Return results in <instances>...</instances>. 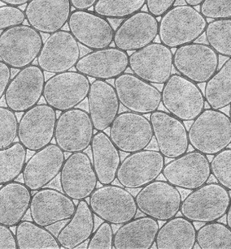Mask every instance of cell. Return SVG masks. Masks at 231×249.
I'll return each instance as SVG.
<instances>
[{
  "mask_svg": "<svg viewBox=\"0 0 231 249\" xmlns=\"http://www.w3.org/2000/svg\"><path fill=\"white\" fill-rule=\"evenodd\" d=\"M207 25V18L194 7L173 6L161 17L158 36L162 44L170 49L177 48L199 39Z\"/></svg>",
  "mask_w": 231,
  "mask_h": 249,
  "instance_id": "cell-1",
  "label": "cell"
},
{
  "mask_svg": "<svg viewBox=\"0 0 231 249\" xmlns=\"http://www.w3.org/2000/svg\"><path fill=\"white\" fill-rule=\"evenodd\" d=\"M188 139L194 150L213 156L231 144V119L220 110L204 109L193 120Z\"/></svg>",
  "mask_w": 231,
  "mask_h": 249,
  "instance_id": "cell-2",
  "label": "cell"
},
{
  "mask_svg": "<svg viewBox=\"0 0 231 249\" xmlns=\"http://www.w3.org/2000/svg\"><path fill=\"white\" fill-rule=\"evenodd\" d=\"M43 45L41 33L30 25H19L0 34V59L13 69L30 66Z\"/></svg>",
  "mask_w": 231,
  "mask_h": 249,
  "instance_id": "cell-3",
  "label": "cell"
},
{
  "mask_svg": "<svg viewBox=\"0 0 231 249\" xmlns=\"http://www.w3.org/2000/svg\"><path fill=\"white\" fill-rule=\"evenodd\" d=\"M231 200L229 191L223 186L206 183L182 200L180 212L192 222H216L226 215Z\"/></svg>",
  "mask_w": 231,
  "mask_h": 249,
  "instance_id": "cell-4",
  "label": "cell"
},
{
  "mask_svg": "<svg viewBox=\"0 0 231 249\" xmlns=\"http://www.w3.org/2000/svg\"><path fill=\"white\" fill-rule=\"evenodd\" d=\"M161 103L168 112L182 121H193L205 109V98L197 84L173 74L164 84Z\"/></svg>",
  "mask_w": 231,
  "mask_h": 249,
  "instance_id": "cell-5",
  "label": "cell"
},
{
  "mask_svg": "<svg viewBox=\"0 0 231 249\" xmlns=\"http://www.w3.org/2000/svg\"><path fill=\"white\" fill-rule=\"evenodd\" d=\"M89 205L94 214L110 224L122 225L135 217V198L124 187L113 184L96 188L90 196Z\"/></svg>",
  "mask_w": 231,
  "mask_h": 249,
  "instance_id": "cell-6",
  "label": "cell"
},
{
  "mask_svg": "<svg viewBox=\"0 0 231 249\" xmlns=\"http://www.w3.org/2000/svg\"><path fill=\"white\" fill-rule=\"evenodd\" d=\"M91 82L78 71L55 74L45 82L43 98L47 105L58 111L76 108L88 96Z\"/></svg>",
  "mask_w": 231,
  "mask_h": 249,
  "instance_id": "cell-7",
  "label": "cell"
},
{
  "mask_svg": "<svg viewBox=\"0 0 231 249\" xmlns=\"http://www.w3.org/2000/svg\"><path fill=\"white\" fill-rule=\"evenodd\" d=\"M219 54L209 44L192 42L173 54L176 71L195 84L206 83L218 70Z\"/></svg>",
  "mask_w": 231,
  "mask_h": 249,
  "instance_id": "cell-8",
  "label": "cell"
},
{
  "mask_svg": "<svg viewBox=\"0 0 231 249\" xmlns=\"http://www.w3.org/2000/svg\"><path fill=\"white\" fill-rule=\"evenodd\" d=\"M142 213L161 222L176 217L181 208L182 195L168 181L155 180L142 188L135 196Z\"/></svg>",
  "mask_w": 231,
  "mask_h": 249,
  "instance_id": "cell-9",
  "label": "cell"
},
{
  "mask_svg": "<svg viewBox=\"0 0 231 249\" xmlns=\"http://www.w3.org/2000/svg\"><path fill=\"white\" fill-rule=\"evenodd\" d=\"M57 111L47 104H39L24 112L18 123L19 142L30 151H38L54 138Z\"/></svg>",
  "mask_w": 231,
  "mask_h": 249,
  "instance_id": "cell-10",
  "label": "cell"
},
{
  "mask_svg": "<svg viewBox=\"0 0 231 249\" xmlns=\"http://www.w3.org/2000/svg\"><path fill=\"white\" fill-rule=\"evenodd\" d=\"M129 67L139 78L163 85L172 75L173 53L161 42H153L129 56Z\"/></svg>",
  "mask_w": 231,
  "mask_h": 249,
  "instance_id": "cell-11",
  "label": "cell"
},
{
  "mask_svg": "<svg viewBox=\"0 0 231 249\" xmlns=\"http://www.w3.org/2000/svg\"><path fill=\"white\" fill-rule=\"evenodd\" d=\"M165 165V157L160 151L145 149L135 152L120 164L116 179L125 188H142L156 180Z\"/></svg>",
  "mask_w": 231,
  "mask_h": 249,
  "instance_id": "cell-12",
  "label": "cell"
},
{
  "mask_svg": "<svg viewBox=\"0 0 231 249\" xmlns=\"http://www.w3.org/2000/svg\"><path fill=\"white\" fill-rule=\"evenodd\" d=\"M93 124L89 113L80 108L65 110L57 119L55 129L56 144L64 152H84L94 137Z\"/></svg>",
  "mask_w": 231,
  "mask_h": 249,
  "instance_id": "cell-13",
  "label": "cell"
},
{
  "mask_svg": "<svg viewBox=\"0 0 231 249\" xmlns=\"http://www.w3.org/2000/svg\"><path fill=\"white\" fill-rule=\"evenodd\" d=\"M109 137L120 151L132 154L145 149L153 141L150 120L138 113L126 111L116 117Z\"/></svg>",
  "mask_w": 231,
  "mask_h": 249,
  "instance_id": "cell-14",
  "label": "cell"
},
{
  "mask_svg": "<svg viewBox=\"0 0 231 249\" xmlns=\"http://www.w3.org/2000/svg\"><path fill=\"white\" fill-rule=\"evenodd\" d=\"M114 88L120 104L129 111L148 115L160 107L161 92L135 74L124 72L116 77Z\"/></svg>",
  "mask_w": 231,
  "mask_h": 249,
  "instance_id": "cell-15",
  "label": "cell"
},
{
  "mask_svg": "<svg viewBox=\"0 0 231 249\" xmlns=\"http://www.w3.org/2000/svg\"><path fill=\"white\" fill-rule=\"evenodd\" d=\"M162 175L175 187L193 191L209 180L212 175L210 161L200 152H187L165 164Z\"/></svg>",
  "mask_w": 231,
  "mask_h": 249,
  "instance_id": "cell-16",
  "label": "cell"
},
{
  "mask_svg": "<svg viewBox=\"0 0 231 249\" xmlns=\"http://www.w3.org/2000/svg\"><path fill=\"white\" fill-rule=\"evenodd\" d=\"M80 54L81 49L74 35L67 30H59L43 42L38 65L45 72H64L76 66Z\"/></svg>",
  "mask_w": 231,
  "mask_h": 249,
  "instance_id": "cell-17",
  "label": "cell"
},
{
  "mask_svg": "<svg viewBox=\"0 0 231 249\" xmlns=\"http://www.w3.org/2000/svg\"><path fill=\"white\" fill-rule=\"evenodd\" d=\"M45 82L44 71L38 65L31 64L20 69L6 90V105L15 113L25 112L39 102Z\"/></svg>",
  "mask_w": 231,
  "mask_h": 249,
  "instance_id": "cell-18",
  "label": "cell"
},
{
  "mask_svg": "<svg viewBox=\"0 0 231 249\" xmlns=\"http://www.w3.org/2000/svg\"><path fill=\"white\" fill-rule=\"evenodd\" d=\"M60 187L74 200H86L96 190L98 178L88 154L77 152L69 155L60 171Z\"/></svg>",
  "mask_w": 231,
  "mask_h": 249,
  "instance_id": "cell-19",
  "label": "cell"
},
{
  "mask_svg": "<svg viewBox=\"0 0 231 249\" xmlns=\"http://www.w3.org/2000/svg\"><path fill=\"white\" fill-rule=\"evenodd\" d=\"M68 26L78 43L92 51L107 48L113 42L115 31L110 22L94 12L74 10Z\"/></svg>",
  "mask_w": 231,
  "mask_h": 249,
  "instance_id": "cell-20",
  "label": "cell"
},
{
  "mask_svg": "<svg viewBox=\"0 0 231 249\" xmlns=\"http://www.w3.org/2000/svg\"><path fill=\"white\" fill-rule=\"evenodd\" d=\"M153 127L159 151L167 159H176L189 149L188 131L182 120L169 112L155 110L151 114Z\"/></svg>",
  "mask_w": 231,
  "mask_h": 249,
  "instance_id": "cell-21",
  "label": "cell"
},
{
  "mask_svg": "<svg viewBox=\"0 0 231 249\" xmlns=\"http://www.w3.org/2000/svg\"><path fill=\"white\" fill-rule=\"evenodd\" d=\"M159 21L150 13L139 11L126 18L114 32L115 47L135 52L153 43L158 36Z\"/></svg>",
  "mask_w": 231,
  "mask_h": 249,
  "instance_id": "cell-22",
  "label": "cell"
},
{
  "mask_svg": "<svg viewBox=\"0 0 231 249\" xmlns=\"http://www.w3.org/2000/svg\"><path fill=\"white\" fill-rule=\"evenodd\" d=\"M74 200L57 189L42 188L32 196L30 217L41 227H51L71 218L76 210Z\"/></svg>",
  "mask_w": 231,
  "mask_h": 249,
  "instance_id": "cell-23",
  "label": "cell"
},
{
  "mask_svg": "<svg viewBox=\"0 0 231 249\" xmlns=\"http://www.w3.org/2000/svg\"><path fill=\"white\" fill-rule=\"evenodd\" d=\"M64 161V152L57 144H49L38 150L25 162L24 183L31 192L45 188L60 174Z\"/></svg>",
  "mask_w": 231,
  "mask_h": 249,
  "instance_id": "cell-24",
  "label": "cell"
},
{
  "mask_svg": "<svg viewBox=\"0 0 231 249\" xmlns=\"http://www.w3.org/2000/svg\"><path fill=\"white\" fill-rule=\"evenodd\" d=\"M129 68V55L116 47L95 50L79 59L75 69L87 77L111 80L124 73Z\"/></svg>",
  "mask_w": 231,
  "mask_h": 249,
  "instance_id": "cell-25",
  "label": "cell"
},
{
  "mask_svg": "<svg viewBox=\"0 0 231 249\" xmlns=\"http://www.w3.org/2000/svg\"><path fill=\"white\" fill-rule=\"evenodd\" d=\"M28 24L42 34L61 30L72 13L69 0H30L24 11Z\"/></svg>",
  "mask_w": 231,
  "mask_h": 249,
  "instance_id": "cell-26",
  "label": "cell"
},
{
  "mask_svg": "<svg viewBox=\"0 0 231 249\" xmlns=\"http://www.w3.org/2000/svg\"><path fill=\"white\" fill-rule=\"evenodd\" d=\"M89 115L94 128L103 132L118 115L120 102L114 86L108 81L96 80L91 84L88 96Z\"/></svg>",
  "mask_w": 231,
  "mask_h": 249,
  "instance_id": "cell-27",
  "label": "cell"
},
{
  "mask_svg": "<svg viewBox=\"0 0 231 249\" xmlns=\"http://www.w3.org/2000/svg\"><path fill=\"white\" fill-rule=\"evenodd\" d=\"M160 226L153 217L133 218L121 225L114 234L113 249H150L155 244Z\"/></svg>",
  "mask_w": 231,
  "mask_h": 249,
  "instance_id": "cell-28",
  "label": "cell"
},
{
  "mask_svg": "<svg viewBox=\"0 0 231 249\" xmlns=\"http://www.w3.org/2000/svg\"><path fill=\"white\" fill-rule=\"evenodd\" d=\"M91 147L92 164L98 183L102 185L112 184L116 178L121 162L120 150L104 132L94 134Z\"/></svg>",
  "mask_w": 231,
  "mask_h": 249,
  "instance_id": "cell-29",
  "label": "cell"
},
{
  "mask_svg": "<svg viewBox=\"0 0 231 249\" xmlns=\"http://www.w3.org/2000/svg\"><path fill=\"white\" fill-rule=\"evenodd\" d=\"M31 191L25 183L13 181L0 188V224L16 227L30 210Z\"/></svg>",
  "mask_w": 231,
  "mask_h": 249,
  "instance_id": "cell-30",
  "label": "cell"
},
{
  "mask_svg": "<svg viewBox=\"0 0 231 249\" xmlns=\"http://www.w3.org/2000/svg\"><path fill=\"white\" fill-rule=\"evenodd\" d=\"M94 229L95 214L86 200H79L74 215L57 234V240L61 249H75L90 239Z\"/></svg>",
  "mask_w": 231,
  "mask_h": 249,
  "instance_id": "cell-31",
  "label": "cell"
},
{
  "mask_svg": "<svg viewBox=\"0 0 231 249\" xmlns=\"http://www.w3.org/2000/svg\"><path fill=\"white\" fill-rule=\"evenodd\" d=\"M196 229L193 222L174 217L159 228L155 238L157 249H192L196 244Z\"/></svg>",
  "mask_w": 231,
  "mask_h": 249,
  "instance_id": "cell-32",
  "label": "cell"
},
{
  "mask_svg": "<svg viewBox=\"0 0 231 249\" xmlns=\"http://www.w3.org/2000/svg\"><path fill=\"white\" fill-rule=\"evenodd\" d=\"M204 98L210 108L221 110L231 104V58L206 82Z\"/></svg>",
  "mask_w": 231,
  "mask_h": 249,
  "instance_id": "cell-33",
  "label": "cell"
},
{
  "mask_svg": "<svg viewBox=\"0 0 231 249\" xmlns=\"http://www.w3.org/2000/svg\"><path fill=\"white\" fill-rule=\"evenodd\" d=\"M18 249H60L54 234L45 227L30 221H21L16 226Z\"/></svg>",
  "mask_w": 231,
  "mask_h": 249,
  "instance_id": "cell-34",
  "label": "cell"
},
{
  "mask_svg": "<svg viewBox=\"0 0 231 249\" xmlns=\"http://www.w3.org/2000/svg\"><path fill=\"white\" fill-rule=\"evenodd\" d=\"M27 149L20 142L0 149V185L15 181L22 173Z\"/></svg>",
  "mask_w": 231,
  "mask_h": 249,
  "instance_id": "cell-35",
  "label": "cell"
},
{
  "mask_svg": "<svg viewBox=\"0 0 231 249\" xmlns=\"http://www.w3.org/2000/svg\"><path fill=\"white\" fill-rule=\"evenodd\" d=\"M196 244L201 249H231V229L217 221L207 222L197 231Z\"/></svg>",
  "mask_w": 231,
  "mask_h": 249,
  "instance_id": "cell-36",
  "label": "cell"
},
{
  "mask_svg": "<svg viewBox=\"0 0 231 249\" xmlns=\"http://www.w3.org/2000/svg\"><path fill=\"white\" fill-rule=\"evenodd\" d=\"M204 34L209 46L217 54L231 58V18L208 23Z\"/></svg>",
  "mask_w": 231,
  "mask_h": 249,
  "instance_id": "cell-37",
  "label": "cell"
},
{
  "mask_svg": "<svg viewBox=\"0 0 231 249\" xmlns=\"http://www.w3.org/2000/svg\"><path fill=\"white\" fill-rule=\"evenodd\" d=\"M146 4V0H97L94 13L108 19H126L138 13Z\"/></svg>",
  "mask_w": 231,
  "mask_h": 249,
  "instance_id": "cell-38",
  "label": "cell"
},
{
  "mask_svg": "<svg viewBox=\"0 0 231 249\" xmlns=\"http://www.w3.org/2000/svg\"><path fill=\"white\" fill-rule=\"evenodd\" d=\"M212 175L217 183L228 191H231V149L221 150L213 155L210 162Z\"/></svg>",
  "mask_w": 231,
  "mask_h": 249,
  "instance_id": "cell-39",
  "label": "cell"
},
{
  "mask_svg": "<svg viewBox=\"0 0 231 249\" xmlns=\"http://www.w3.org/2000/svg\"><path fill=\"white\" fill-rule=\"evenodd\" d=\"M18 120L15 112L0 107V149L10 146L18 137Z\"/></svg>",
  "mask_w": 231,
  "mask_h": 249,
  "instance_id": "cell-40",
  "label": "cell"
},
{
  "mask_svg": "<svg viewBox=\"0 0 231 249\" xmlns=\"http://www.w3.org/2000/svg\"><path fill=\"white\" fill-rule=\"evenodd\" d=\"M199 6L200 13L207 19L231 18V0H204Z\"/></svg>",
  "mask_w": 231,
  "mask_h": 249,
  "instance_id": "cell-41",
  "label": "cell"
},
{
  "mask_svg": "<svg viewBox=\"0 0 231 249\" xmlns=\"http://www.w3.org/2000/svg\"><path fill=\"white\" fill-rule=\"evenodd\" d=\"M113 239L114 233L112 224L108 222H103L90 238L87 249H113Z\"/></svg>",
  "mask_w": 231,
  "mask_h": 249,
  "instance_id": "cell-42",
  "label": "cell"
},
{
  "mask_svg": "<svg viewBox=\"0 0 231 249\" xmlns=\"http://www.w3.org/2000/svg\"><path fill=\"white\" fill-rule=\"evenodd\" d=\"M25 20V13L14 6H0V31L22 25Z\"/></svg>",
  "mask_w": 231,
  "mask_h": 249,
  "instance_id": "cell-43",
  "label": "cell"
},
{
  "mask_svg": "<svg viewBox=\"0 0 231 249\" xmlns=\"http://www.w3.org/2000/svg\"><path fill=\"white\" fill-rule=\"evenodd\" d=\"M177 0H146L148 13L155 18H161L174 6Z\"/></svg>",
  "mask_w": 231,
  "mask_h": 249,
  "instance_id": "cell-44",
  "label": "cell"
},
{
  "mask_svg": "<svg viewBox=\"0 0 231 249\" xmlns=\"http://www.w3.org/2000/svg\"><path fill=\"white\" fill-rule=\"evenodd\" d=\"M0 249H18L15 234L8 226L0 224Z\"/></svg>",
  "mask_w": 231,
  "mask_h": 249,
  "instance_id": "cell-45",
  "label": "cell"
},
{
  "mask_svg": "<svg viewBox=\"0 0 231 249\" xmlns=\"http://www.w3.org/2000/svg\"><path fill=\"white\" fill-rule=\"evenodd\" d=\"M12 71L10 67L0 60V100L5 94L8 85L10 83Z\"/></svg>",
  "mask_w": 231,
  "mask_h": 249,
  "instance_id": "cell-46",
  "label": "cell"
},
{
  "mask_svg": "<svg viewBox=\"0 0 231 249\" xmlns=\"http://www.w3.org/2000/svg\"><path fill=\"white\" fill-rule=\"evenodd\" d=\"M75 10H89L94 7L97 0H69Z\"/></svg>",
  "mask_w": 231,
  "mask_h": 249,
  "instance_id": "cell-47",
  "label": "cell"
},
{
  "mask_svg": "<svg viewBox=\"0 0 231 249\" xmlns=\"http://www.w3.org/2000/svg\"><path fill=\"white\" fill-rule=\"evenodd\" d=\"M5 5L14 6V7H20V6L27 4L30 0H0Z\"/></svg>",
  "mask_w": 231,
  "mask_h": 249,
  "instance_id": "cell-48",
  "label": "cell"
},
{
  "mask_svg": "<svg viewBox=\"0 0 231 249\" xmlns=\"http://www.w3.org/2000/svg\"><path fill=\"white\" fill-rule=\"evenodd\" d=\"M226 225L231 229V200L229 205L228 210L226 213Z\"/></svg>",
  "mask_w": 231,
  "mask_h": 249,
  "instance_id": "cell-49",
  "label": "cell"
},
{
  "mask_svg": "<svg viewBox=\"0 0 231 249\" xmlns=\"http://www.w3.org/2000/svg\"><path fill=\"white\" fill-rule=\"evenodd\" d=\"M184 1L187 5L192 6L194 8V7L200 5L204 0H184Z\"/></svg>",
  "mask_w": 231,
  "mask_h": 249,
  "instance_id": "cell-50",
  "label": "cell"
},
{
  "mask_svg": "<svg viewBox=\"0 0 231 249\" xmlns=\"http://www.w3.org/2000/svg\"><path fill=\"white\" fill-rule=\"evenodd\" d=\"M230 106H231V107H230V116H229V117H230L231 120V104Z\"/></svg>",
  "mask_w": 231,
  "mask_h": 249,
  "instance_id": "cell-51",
  "label": "cell"
}]
</instances>
